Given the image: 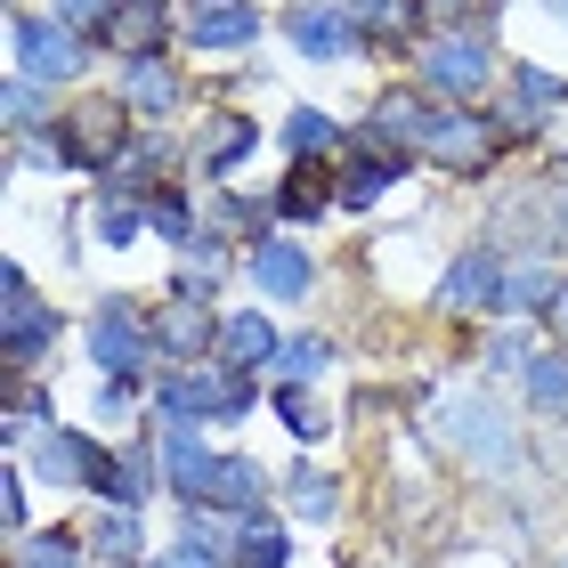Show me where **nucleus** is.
<instances>
[{"label": "nucleus", "mask_w": 568, "mask_h": 568, "mask_svg": "<svg viewBox=\"0 0 568 568\" xmlns=\"http://www.w3.org/2000/svg\"><path fill=\"white\" fill-rule=\"evenodd\" d=\"M195 9H203V0H195Z\"/></svg>", "instance_id": "de8ad7c7"}, {"label": "nucleus", "mask_w": 568, "mask_h": 568, "mask_svg": "<svg viewBox=\"0 0 568 568\" xmlns=\"http://www.w3.org/2000/svg\"><path fill=\"white\" fill-rule=\"evenodd\" d=\"M146 325H154V357H163L171 374L212 366V357H220V317H212V301L171 293V301H154V308H146Z\"/></svg>", "instance_id": "9d476101"}, {"label": "nucleus", "mask_w": 568, "mask_h": 568, "mask_svg": "<svg viewBox=\"0 0 568 568\" xmlns=\"http://www.w3.org/2000/svg\"><path fill=\"white\" fill-rule=\"evenodd\" d=\"M58 90H41V82H24V73H9V90H0V106H9V131H17V146L24 139H41L49 122H58L65 106H49Z\"/></svg>", "instance_id": "72a5a7b5"}, {"label": "nucleus", "mask_w": 568, "mask_h": 568, "mask_svg": "<svg viewBox=\"0 0 568 568\" xmlns=\"http://www.w3.org/2000/svg\"><path fill=\"white\" fill-rule=\"evenodd\" d=\"M284 41H293L308 65H349V58H366V33H357V17H349V9H325V0H308V9H284Z\"/></svg>", "instance_id": "2eb2a0df"}, {"label": "nucleus", "mask_w": 568, "mask_h": 568, "mask_svg": "<svg viewBox=\"0 0 568 568\" xmlns=\"http://www.w3.org/2000/svg\"><path fill=\"white\" fill-rule=\"evenodd\" d=\"M252 146H261V122H252V114H236V106H227V114H212V122H203V146H195V171L203 179H227V171H236L244 163V154Z\"/></svg>", "instance_id": "a878e982"}, {"label": "nucleus", "mask_w": 568, "mask_h": 568, "mask_svg": "<svg viewBox=\"0 0 568 568\" xmlns=\"http://www.w3.org/2000/svg\"><path fill=\"white\" fill-rule=\"evenodd\" d=\"M252 284H261L268 301H308L317 293V268H308V252L293 244V236H268V244H252Z\"/></svg>", "instance_id": "412c9836"}, {"label": "nucleus", "mask_w": 568, "mask_h": 568, "mask_svg": "<svg viewBox=\"0 0 568 568\" xmlns=\"http://www.w3.org/2000/svg\"><path fill=\"white\" fill-rule=\"evenodd\" d=\"M268 406H276V423H284V430H293V438H301V447H317V438L333 430V423H325V406H317V398H308V382H276V390H268Z\"/></svg>", "instance_id": "c9c22d12"}, {"label": "nucleus", "mask_w": 568, "mask_h": 568, "mask_svg": "<svg viewBox=\"0 0 568 568\" xmlns=\"http://www.w3.org/2000/svg\"><path fill=\"white\" fill-rule=\"evenodd\" d=\"M131 106H122V90H90V98H73V106L49 122L41 139H24L9 163L24 171V163H49V171H98L106 179L122 154H131Z\"/></svg>", "instance_id": "f03ea898"}, {"label": "nucleus", "mask_w": 568, "mask_h": 568, "mask_svg": "<svg viewBox=\"0 0 568 568\" xmlns=\"http://www.w3.org/2000/svg\"><path fill=\"white\" fill-rule=\"evenodd\" d=\"M0 520H9L17 545L33 536V511H24V471H0Z\"/></svg>", "instance_id": "ea45409f"}, {"label": "nucleus", "mask_w": 568, "mask_h": 568, "mask_svg": "<svg viewBox=\"0 0 568 568\" xmlns=\"http://www.w3.org/2000/svg\"><path fill=\"white\" fill-rule=\"evenodd\" d=\"M284 511H293V528H333V511H342V479L317 471V463H301V471L284 479Z\"/></svg>", "instance_id": "7c9ffc66"}, {"label": "nucleus", "mask_w": 568, "mask_h": 568, "mask_svg": "<svg viewBox=\"0 0 568 568\" xmlns=\"http://www.w3.org/2000/svg\"><path fill=\"white\" fill-rule=\"evenodd\" d=\"M552 17H568V0H552Z\"/></svg>", "instance_id": "49530a36"}, {"label": "nucleus", "mask_w": 568, "mask_h": 568, "mask_svg": "<svg viewBox=\"0 0 568 568\" xmlns=\"http://www.w3.org/2000/svg\"><path fill=\"white\" fill-rule=\"evenodd\" d=\"M568 293V276L545 261V252H520V261L504 268V317H552Z\"/></svg>", "instance_id": "4be33fe9"}, {"label": "nucleus", "mask_w": 568, "mask_h": 568, "mask_svg": "<svg viewBox=\"0 0 568 568\" xmlns=\"http://www.w3.org/2000/svg\"><path fill=\"white\" fill-rule=\"evenodd\" d=\"M560 568H568V560H560Z\"/></svg>", "instance_id": "3c124183"}, {"label": "nucleus", "mask_w": 568, "mask_h": 568, "mask_svg": "<svg viewBox=\"0 0 568 568\" xmlns=\"http://www.w3.org/2000/svg\"><path fill=\"white\" fill-rule=\"evenodd\" d=\"M146 568H227L220 552H195V545H171V552H154Z\"/></svg>", "instance_id": "79ce46f5"}, {"label": "nucleus", "mask_w": 568, "mask_h": 568, "mask_svg": "<svg viewBox=\"0 0 568 568\" xmlns=\"http://www.w3.org/2000/svg\"><path fill=\"white\" fill-rule=\"evenodd\" d=\"M163 487V463L146 447H114L106 455V479H98V504H122V511H146V496Z\"/></svg>", "instance_id": "bb28decb"}, {"label": "nucleus", "mask_w": 568, "mask_h": 568, "mask_svg": "<svg viewBox=\"0 0 568 568\" xmlns=\"http://www.w3.org/2000/svg\"><path fill=\"white\" fill-rule=\"evenodd\" d=\"M90 357H98V374L106 382H146V357H154V325H146V308L139 301H122V293H106L90 308Z\"/></svg>", "instance_id": "1a4fd4ad"}, {"label": "nucleus", "mask_w": 568, "mask_h": 568, "mask_svg": "<svg viewBox=\"0 0 568 568\" xmlns=\"http://www.w3.org/2000/svg\"><path fill=\"white\" fill-rule=\"evenodd\" d=\"M520 406H528L536 423H560V430H568V349H560V342L528 357V374H520Z\"/></svg>", "instance_id": "393cba45"}, {"label": "nucleus", "mask_w": 568, "mask_h": 568, "mask_svg": "<svg viewBox=\"0 0 568 568\" xmlns=\"http://www.w3.org/2000/svg\"><path fill=\"white\" fill-rule=\"evenodd\" d=\"M146 398V382H131V374H122V382H106V390H98V423H131V406Z\"/></svg>", "instance_id": "a19ab883"}, {"label": "nucleus", "mask_w": 568, "mask_h": 568, "mask_svg": "<svg viewBox=\"0 0 568 568\" xmlns=\"http://www.w3.org/2000/svg\"><path fill=\"white\" fill-rule=\"evenodd\" d=\"M406 163H415V154L382 146V139L366 131V122H357V131H349V154L333 163V179H342V212H374V203L406 179Z\"/></svg>", "instance_id": "ddd939ff"}, {"label": "nucleus", "mask_w": 568, "mask_h": 568, "mask_svg": "<svg viewBox=\"0 0 568 568\" xmlns=\"http://www.w3.org/2000/svg\"><path fill=\"white\" fill-rule=\"evenodd\" d=\"M122 106L146 114V122H171L179 106H187V73H179L171 58H139V65H122Z\"/></svg>", "instance_id": "aec40b11"}, {"label": "nucleus", "mask_w": 568, "mask_h": 568, "mask_svg": "<svg viewBox=\"0 0 568 568\" xmlns=\"http://www.w3.org/2000/svg\"><path fill=\"white\" fill-rule=\"evenodd\" d=\"M496 0L479 9H447V24L415 49V82L438 98V106H479L496 90Z\"/></svg>", "instance_id": "f257e3e1"}, {"label": "nucleus", "mask_w": 568, "mask_h": 568, "mask_svg": "<svg viewBox=\"0 0 568 568\" xmlns=\"http://www.w3.org/2000/svg\"><path fill=\"white\" fill-rule=\"evenodd\" d=\"M284 154H293V163H333V154H349V131L333 114H317V106H293L284 114Z\"/></svg>", "instance_id": "c756f323"}, {"label": "nucleus", "mask_w": 568, "mask_h": 568, "mask_svg": "<svg viewBox=\"0 0 568 568\" xmlns=\"http://www.w3.org/2000/svg\"><path fill=\"white\" fill-rule=\"evenodd\" d=\"M171 293H187V301H212L220 284H227V268H236V244L220 236V227H203V236L187 244V252H171Z\"/></svg>", "instance_id": "5701e85b"}, {"label": "nucleus", "mask_w": 568, "mask_h": 568, "mask_svg": "<svg viewBox=\"0 0 568 568\" xmlns=\"http://www.w3.org/2000/svg\"><path fill=\"white\" fill-rule=\"evenodd\" d=\"M276 357H284V333L261 317V308H227V317H220V357H212V366L261 374V366H276Z\"/></svg>", "instance_id": "6ab92c4d"}, {"label": "nucleus", "mask_w": 568, "mask_h": 568, "mask_svg": "<svg viewBox=\"0 0 568 568\" xmlns=\"http://www.w3.org/2000/svg\"><path fill=\"white\" fill-rule=\"evenodd\" d=\"M423 154H430L447 179H487V171L511 154V131H504V114H487V106H447Z\"/></svg>", "instance_id": "0eeeda50"}, {"label": "nucleus", "mask_w": 568, "mask_h": 568, "mask_svg": "<svg viewBox=\"0 0 568 568\" xmlns=\"http://www.w3.org/2000/svg\"><path fill=\"white\" fill-rule=\"evenodd\" d=\"M0 301H9V325H0V357H9V374L24 382V374H33L49 349H58L65 317H58V308H49V301L33 293L24 261H0Z\"/></svg>", "instance_id": "423d86ee"}, {"label": "nucleus", "mask_w": 568, "mask_h": 568, "mask_svg": "<svg viewBox=\"0 0 568 568\" xmlns=\"http://www.w3.org/2000/svg\"><path fill=\"white\" fill-rule=\"evenodd\" d=\"M203 511H227V520H252V511L268 504V471H261V455H236V447H220L212 455V471H203Z\"/></svg>", "instance_id": "dca6fc26"}, {"label": "nucleus", "mask_w": 568, "mask_h": 568, "mask_svg": "<svg viewBox=\"0 0 568 568\" xmlns=\"http://www.w3.org/2000/svg\"><path fill=\"white\" fill-rule=\"evenodd\" d=\"M139 9H171V0H139Z\"/></svg>", "instance_id": "a18cd8bd"}, {"label": "nucleus", "mask_w": 568, "mask_h": 568, "mask_svg": "<svg viewBox=\"0 0 568 568\" xmlns=\"http://www.w3.org/2000/svg\"><path fill=\"white\" fill-rule=\"evenodd\" d=\"M9 49H17V73H24V82H41V90L82 82L90 58H98V49L73 33V24L41 17V9H17V17H9Z\"/></svg>", "instance_id": "39448f33"}, {"label": "nucleus", "mask_w": 568, "mask_h": 568, "mask_svg": "<svg viewBox=\"0 0 568 568\" xmlns=\"http://www.w3.org/2000/svg\"><path fill=\"white\" fill-rule=\"evenodd\" d=\"M430 438L447 447L455 463H471L479 479H511L528 463V438H520V423H511V406L504 398H487V390H455V398H438L430 406Z\"/></svg>", "instance_id": "7ed1b4c3"}, {"label": "nucleus", "mask_w": 568, "mask_h": 568, "mask_svg": "<svg viewBox=\"0 0 568 568\" xmlns=\"http://www.w3.org/2000/svg\"><path fill=\"white\" fill-rule=\"evenodd\" d=\"M203 227H220L227 244H268L276 236V195H212Z\"/></svg>", "instance_id": "c85d7f7f"}, {"label": "nucleus", "mask_w": 568, "mask_h": 568, "mask_svg": "<svg viewBox=\"0 0 568 568\" xmlns=\"http://www.w3.org/2000/svg\"><path fill=\"white\" fill-rule=\"evenodd\" d=\"M146 398H154V415H163V423H244L252 406H261V374L187 366V374H163Z\"/></svg>", "instance_id": "20e7f679"}, {"label": "nucleus", "mask_w": 568, "mask_h": 568, "mask_svg": "<svg viewBox=\"0 0 568 568\" xmlns=\"http://www.w3.org/2000/svg\"><path fill=\"white\" fill-rule=\"evenodd\" d=\"M438 98L423 90V82H390V90H374V106H366V131L382 139V146H398V154H415V146H430V131H438Z\"/></svg>", "instance_id": "4468645a"}, {"label": "nucleus", "mask_w": 568, "mask_h": 568, "mask_svg": "<svg viewBox=\"0 0 568 568\" xmlns=\"http://www.w3.org/2000/svg\"><path fill=\"white\" fill-rule=\"evenodd\" d=\"M496 9H504V0H496Z\"/></svg>", "instance_id": "09e8293b"}, {"label": "nucleus", "mask_w": 568, "mask_h": 568, "mask_svg": "<svg viewBox=\"0 0 568 568\" xmlns=\"http://www.w3.org/2000/svg\"><path fill=\"white\" fill-rule=\"evenodd\" d=\"M552 333H560V349H568V293H560V308H552Z\"/></svg>", "instance_id": "37998d69"}, {"label": "nucleus", "mask_w": 568, "mask_h": 568, "mask_svg": "<svg viewBox=\"0 0 568 568\" xmlns=\"http://www.w3.org/2000/svg\"><path fill=\"white\" fill-rule=\"evenodd\" d=\"M325 212H342V179H333V163H293L284 171V187H276V220H325Z\"/></svg>", "instance_id": "b1692460"}, {"label": "nucleus", "mask_w": 568, "mask_h": 568, "mask_svg": "<svg viewBox=\"0 0 568 568\" xmlns=\"http://www.w3.org/2000/svg\"><path fill=\"white\" fill-rule=\"evenodd\" d=\"M212 455H220V447H203V423H163V415H154V463H163V487H171L179 504L203 496Z\"/></svg>", "instance_id": "a211bd4d"}, {"label": "nucleus", "mask_w": 568, "mask_h": 568, "mask_svg": "<svg viewBox=\"0 0 568 568\" xmlns=\"http://www.w3.org/2000/svg\"><path fill=\"white\" fill-rule=\"evenodd\" d=\"M82 536H73V528H41V536H24V545H17V560L9 568H82Z\"/></svg>", "instance_id": "e433bc0d"}, {"label": "nucleus", "mask_w": 568, "mask_h": 568, "mask_svg": "<svg viewBox=\"0 0 568 568\" xmlns=\"http://www.w3.org/2000/svg\"><path fill=\"white\" fill-rule=\"evenodd\" d=\"M528 357H536L528 325H511V333H487V342H479V366H487V374H528Z\"/></svg>", "instance_id": "58836bf2"}, {"label": "nucleus", "mask_w": 568, "mask_h": 568, "mask_svg": "<svg viewBox=\"0 0 568 568\" xmlns=\"http://www.w3.org/2000/svg\"><path fill=\"white\" fill-rule=\"evenodd\" d=\"M106 455L114 447H98L90 430H73V423H49V430H33L24 438V471H33L41 487H82V496H98V479H106Z\"/></svg>", "instance_id": "6e6552de"}, {"label": "nucleus", "mask_w": 568, "mask_h": 568, "mask_svg": "<svg viewBox=\"0 0 568 568\" xmlns=\"http://www.w3.org/2000/svg\"><path fill=\"white\" fill-rule=\"evenodd\" d=\"M146 227H154L171 252H187V244L203 236V212H195L187 187H154V195H146Z\"/></svg>", "instance_id": "473e14b6"}, {"label": "nucleus", "mask_w": 568, "mask_h": 568, "mask_svg": "<svg viewBox=\"0 0 568 568\" xmlns=\"http://www.w3.org/2000/svg\"><path fill=\"white\" fill-rule=\"evenodd\" d=\"M227 568H293V536H284V520L252 511V520L236 528V552H227Z\"/></svg>", "instance_id": "2f4dec72"}, {"label": "nucleus", "mask_w": 568, "mask_h": 568, "mask_svg": "<svg viewBox=\"0 0 568 568\" xmlns=\"http://www.w3.org/2000/svg\"><path fill=\"white\" fill-rule=\"evenodd\" d=\"M276 366H284V382H317V374L333 366V342H325V333H284V357H276Z\"/></svg>", "instance_id": "4c0bfd02"}, {"label": "nucleus", "mask_w": 568, "mask_h": 568, "mask_svg": "<svg viewBox=\"0 0 568 568\" xmlns=\"http://www.w3.org/2000/svg\"><path fill=\"white\" fill-rule=\"evenodd\" d=\"M90 227H98V244H106V252H131V244L146 236V203H131V195H106V187H98V203H90Z\"/></svg>", "instance_id": "f704fd0d"}, {"label": "nucleus", "mask_w": 568, "mask_h": 568, "mask_svg": "<svg viewBox=\"0 0 568 568\" xmlns=\"http://www.w3.org/2000/svg\"><path fill=\"white\" fill-rule=\"evenodd\" d=\"M504 252L496 244H463L455 261H447V276H438V308L447 317H504Z\"/></svg>", "instance_id": "f8f14e48"}, {"label": "nucleus", "mask_w": 568, "mask_h": 568, "mask_svg": "<svg viewBox=\"0 0 568 568\" xmlns=\"http://www.w3.org/2000/svg\"><path fill=\"white\" fill-rule=\"evenodd\" d=\"M82 545H90V560H106V568H146V560H139V552H146V520H139V511H122V504H106V511L82 528Z\"/></svg>", "instance_id": "cd10ccee"}, {"label": "nucleus", "mask_w": 568, "mask_h": 568, "mask_svg": "<svg viewBox=\"0 0 568 568\" xmlns=\"http://www.w3.org/2000/svg\"><path fill=\"white\" fill-rule=\"evenodd\" d=\"M349 9H357V17H374V9H390V0H349Z\"/></svg>", "instance_id": "c03bdc74"}, {"label": "nucleus", "mask_w": 568, "mask_h": 568, "mask_svg": "<svg viewBox=\"0 0 568 568\" xmlns=\"http://www.w3.org/2000/svg\"><path fill=\"white\" fill-rule=\"evenodd\" d=\"M568 106V73H552V65H536V58H520L504 73V98H496V114H504V131H511V146H528V139H545V122Z\"/></svg>", "instance_id": "9b49d317"}, {"label": "nucleus", "mask_w": 568, "mask_h": 568, "mask_svg": "<svg viewBox=\"0 0 568 568\" xmlns=\"http://www.w3.org/2000/svg\"><path fill=\"white\" fill-rule=\"evenodd\" d=\"M252 41H261V9H252V0H203V9H187V24H179V49H195V58L252 49Z\"/></svg>", "instance_id": "f3484780"}, {"label": "nucleus", "mask_w": 568, "mask_h": 568, "mask_svg": "<svg viewBox=\"0 0 568 568\" xmlns=\"http://www.w3.org/2000/svg\"><path fill=\"white\" fill-rule=\"evenodd\" d=\"M447 9H455V0H447Z\"/></svg>", "instance_id": "8fccbe9b"}]
</instances>
